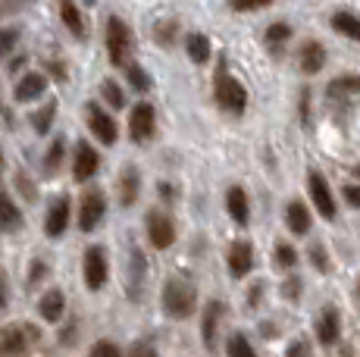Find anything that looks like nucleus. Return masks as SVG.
I'll list each match as a JSON object with an SVG mask.
<instances>
[{
  "label": "nucleus",
  "mask_w": 360,
  "mask_h": 357,
  "mask_svg": "<svg viewBox=\"0 0 360 357\" xmlns=\"http://www.w3.org/2000/svg\"><path fill=\"white\" fill-rule=\"evenodd\" d=\"M292 25L288 22H273L266 29V35H263V41H266V47H269V53H273V57H282V53H285V44L288 41H292Z\"/></svg>",
  "instance_id": "a211bd4d"
},
{
  "label": "nucleus",
  "mask_w": 360,
  "mask_h": 357,
  "mask_svg": "<svg viewBox=\"0 0 360 357\" xmlns=\"http://www.w3.org/2000/svg\"><path fill=\"white\" fill-rule=\"evenodd\" d=\"M285 226L295 232V235H307L310 232V210L304 207L301 201H292L285 207Z\"/></svg>",
  "instance_id": "aec40b11"
},
{
  "label": "nucleus",
  "mask_w": 360,
  "mask_h": 357,
  "mask_svg": "<svg viewBox=\"0 0 360 357\" xmlns=\"http://www.w3.org/2000/svg\"><path fill=\"white\" fill-rule=\"evenodd\" d=\"M101 91H103V98H107V104H110V107H116V110H120L122 104H126V94H122V88L116 85L113 79H103Z\"/></svg>",
  "instance_id": "c85d7f7f"
},
{
  "label": "nucleus",
  "mask_w": 360,
  "mask_h": 357,
  "mask_svg": "<svg viewBox=\"0 0 360 357\" xmlns=\"http://www.w3.org/2000/svg\"><path fill=\"white\" fill-rule=\"evenodd\" d=\"M345 201L360 210V185H345Z\"/></svg>",
  "instance_id": "ea45409f"
},
{
  "label": "nucleus",
  "mask_w": 360,
  "mask_h": 357,
  "mask_svg": "<svg viewBox=\"0 0 360 357\" xmlns=\"http://www.w3.org/2000/svg\"><path fill=\"white\" fill-rule=\"evenodd\" d=\"M297 66H301L304 75H316L326 66V47L314 38L301 41V47H297Z\"/></svg>",
  "instance_id": "6e6552de"
},
{
  "label": "nucleus",
  "mask_w": 360,
  "mask_h": 357,
  "mask_svg": "<svg viewBox=\"0 0 360 357\" xmlns=\"http://www.w3.org/2000/svg\"><path fill=\"white\" fill-rule=\"evenodd\" d=\"M213 98H217L219 107L229 110V113H235V116L248 110V88L226 70V63L217 70V75H213Z\"/></svg>",
  "instance_id": "f257e3e1"
},
{
  "label": "nucleus",
  "mask_w": 360,
  "mask_h": 357,
  "mask_svg": "<svg viewBox=\"0 0 360 357\" xmlns=\"http://www.w3.org/2000/svg\"><path fill=\"white\" fill-rule=\"evenodd\" d=\"M307 191H310V201H314V207L320 210V216L323 219H335V197H332V191H329L326 176L316 173V169H310Z\"/></svg>",
  "instance_id": "20e7f679"
},
{
  "label": "nucleus",
  "mask_w": 360,
  "mask_h": 357,
  "mask_svg": "<svg viewBox=\"0 0 360 357\" xmlns=\"http://www.w3.org/2000/svg\"><path fill=\"white\" fill-rule=\"evenodd\" d=\"M0 163H4V160H0Z\"/></svg>",
  "instance_id": "09e8293b"
},
{
  "label": "nucleus",
  "mask_w": 360,
  "mask_h": 357,
  "mask_svg": "<svg viewBox=\"0 0 360 357\" xmlns=\"http://www.w3.org/2000/svg\"><path fill=\"white\" fill-rule=\"evenodd\" d=\"M254 266V248L251 242H232L229 248V273L235 279H245Z\"/></svg>",
  "instance_id": "ddd939ff"
},
{
  "label": "nucleus",
  "mask_w": 360,
  "mask_h": 357,
  "mask_svg": "<svg viewBox=\"0 0 360 357\" xmlns=\"http://www.w3.org/2000/svg\"><path fill=\"white\" fill-rule=\"evenodd\" d=\"M273 0H229V6L235 13H257V10H266Z\"/></svg>",
  "instance_id": "72a5a7b5"
},
{
  "label": "nucleus",
  "mask_w": 360,
  "mask_h": 357,
  "mask_svg": "<svg viewBox=\"0 0 360 357\" xmlns=\"http://www.w3.org/2000/svg\"><path fill=\"white\" fill-rule=\"evenodd\" d=\"M338 357H354V351H351V348H342V354Z\"/></svg>",
  "instance_id": "a18cd8bd"
},
{
  "label": "nucleus",
  "mask_w": 360,
  "mask_h": 357,
  "mask_svg": "<svg viewBox=\"0 0 360 357\" xmlns=\"http://www.w3.org/2000/svg\"><path fill=\"white\" fill-rule=\"evenodd\" d=\"M338 332H342V323H338V311L335 307H326V311L316 317V339L320 345H335Z\"/></svg>",
  "instance_id": "dca6fc26"
},
{
  "label": "nucleus",
  "mask_w": 360,
  "mask_h": 357,
  "mask_svg": "<svg viewBox=\"0 0 360 357\" xmlns=\"http://www.w3.org/2000/svg\"><path fill=\"white\" fill-rule=\"evenodd\" d=\"M126 75H129V85L135 88V91H148V88H150V75L144 72L141 66H135V63H131L129 70H126Z\"/></svg>",
  "instance_id": "c756f323"
},
{
  "label": "nucleus",
  "mask_w": 360,
  "mask_h": 357,
  "mask_svg": "<svg viewBox=\"0 0 360 357\" xmlns=\"http://www.w3.org/2000/svg\"><path fill=\"white\" fill-rule=\"evenodd\" d=\"M6 294H10V285H6V276H4V270H0V311L6 307Z\"/></svg>",
  "instance_id": "37998d69"
},
{
  "label": "nucleus",
  "mask_w": 360,
  "mask_h": 357,
  "mask_svg": "<svg viewBox=\"0 0 360 357\" xmlns=\"http://www.w3.org/2000/svg\"><path fill=\"white\" fill-rule=\"evenodd\" d=\"M226 210H229V216H232L238 226H248V219H251V204H248L245 188L232 185L229 195H226Z\"/></svg>",
  "instance_id": "f3484780"
},
{
  "label": "nucleus",
  "mask_w": 360,
  "mask_h": 357,
  "mask_svg": "<svg viewBox=\"0 0 360 357\" xmlns=\"http://www.w3.org/2000/svg\"><path fill=\"white\" fill-rule=\"evenodd\" d=\"M148 238L154 248H169L172 242H176V226H172V219L163 214V210H150L148 214Z\"/></svg>",
  "instance_id": "0eeeda50"
},
{
  "label": "nucleus",
  "mask_w": 360,
  "mask_h": 357,
  "mask_svg": "<svg viewBox=\"0 0 360 357\" xmlns=\"http://www.w3.org/2000/svg\"><path fill=\"white\" fill-rule=\"evenodd\" d=\"M88 129L94 132V138H98L101 144H113L116 141V122L110 113H103L101 107L88 104Z\"/></svg>",
  "instance_id": "9b49d317"
},
{
  "label": "nucleus",
  "mask_w": 360,
  "mask_h": 357,
  "mask_svg": "<svg viewBox=\"0 0 360 357\" xmlns=\"http://www.w3.org/2000/svg\"><path fill=\"white\" fill-rule=\"evenodd\" d=\"M60 19L69 29V35L85 38V22H82V10L72 4V0H60Z\"/></svg>",
  "instance_id": "4be33fe9"
},
{
  "label": "nucleus",
  "mask_w": 360,
  "mask_h": 357,
  "mask_svg": "<svg viewBox=\"0 0 360 357\" xmlns=\"http://www.w3.org/2000/svg\"><path fill=\"white\" fill-rule=\"evenodd\" d=\"M357 301H360V283H357Z\"/></svg>",
  "instance_id": "de8ad7c7"
},
{
  "label": "nucleus",
  "mask_w": 360,
  "mask_h": 357,
  "mask_svg": "<svg viewBox=\"0 0 360 357\" xmlns=\"http://www.w3.org/2000/svg\"><path fill=\"white\" fill-rule=\"evenodd\" d=\"M16 44H19V32L16 29H0V57H6Z\"/></svg>",
  "instance_id": "f704fd0d"
},
{
  "label": "nucleus",
  "mask_w": 360,
  "mask_h": 357,
  "mask_svg": "<svg viewBox=\"0 0 360 357\" xmlns=\"http://www.w3.org/2000/svg\"><path fill=\"white\" fill-rule=\"evenodd\" d=\"M60 160H63V138H57L51 144V150H47V157H44V169L47 173H57Z\"/></svg>",
  "instance_id": "2f4dec72"
},
{
  "label": "nucleus",
  "mask_w": 360,
  "mask_h": 357,
  "mask_svg": "<svg viewBox=\"0 0 360 357\" xmlns=\"http://www.w3.org/2000/svg\"><path fill=\"white\" fill-rule=\"evenodd\" d=\"M195 285L188 283V279H182V276H172V279H166V285H163V307H166V313L169 317H179V320H185V317H191V311H195Z\"/></svg>",
  "instance_id": "f03ea898"
},
{
  "label": "nucleus",
  "mask_w": 360,
  "mask_h": 357,
  "mask_svg": "<svg viewBox=\"0 0 360 357\" xmlns=\"http://www.w3.org/2000/svg\"><path fill=\"white\" fill-rule=\"evenodd\" d=\"M360 91V79L357 75H345V79H335L329 85V98L335 100V98H348V94H354Z\"/></svg>",
  "instance_id": "a878e982"
},
{
  "label": "nucleus",
  "mask_w": 360,
  "mask_h": 357,
  "mask_svg": "<svg viewBox=\"0 0 360 357\" xmlns=\"http://www.w3.org/2000/svg\"><path fill=\"white\" fill-rule=\"evenodd\" d=\"M120 195H122V204H135V197H138V173L135 169H126L122 173V182H120Z\"/></svg>",
  "instance_id": "bb28decb"
},
{
  "label": "nucleus",
  "mask_w": 360,
  "mask_h": 357,
  "mask_svg": "<svg viewBox=\"0 0 360 357\" xmlns=\"http://www.w3.org/2000/svg\"><path fill=\"white\" fill-rule=\"evenodd\" d=\"M63 307H66L63 292H60V288H51V292H47L44 298H41L38 311H41V317H44L47 323H57L60 317H63Z\"/></svg>",
  "instance_id": "412c9836"
},
{
  "label": "nucleus",
  "mask_w": 360,
  "mask_h": 357,
  "mask_svg": "<svg viewBox=\"0 0 360 357\" xmlns=\"http://www.w3.org/2000/svg\"><path fill=\"white\" fill-rule=\"evenodd\" d=\"M91 357H120V348H116L113 342L103 339V342H98V345L91 348Z\"/></svg>",
  "instance_id": "e433bc0d"
},
{
  "label": "nucleus",
  "mask_w": 360,
  "mask_h": 357,
  "mask_svg": "<svg viewBox=\"0 0 360 357\" xmlns=\"http://www.w3.org/2000/svg\"><path fill=\"white\" fill-rule=\"evenodd\" d=\"M101 169V157L98 150L91 148V144L82 141L79 148H75V160H72V176L79 178V182H85V178H91L94 173Z\"/></svg>",
  "instance_id": "f8f14e48"
},
{
  "label": "nucleus",
  "mask_w": 360,
  "mask_h": 357,
  "mask_svg": "<svg viewBox=\"0 0 360 357\" xmlns=\"http://www.w3.org/2000/svg\"><path fill=\"white\" fill-rule=\"evenodd\" d=\"M354 176H360V167H354Z\"/></svg>",
  "instance_id": "49530a36"
},
{
  "label": "nucleus",
  "mask_w": 360,
  "mask_h": 357,
  "mask_svg": "<svg viewBox=\"0 0 360 357\" xmlns=\"http://www.w3.org/2000/svg\"><path fill=\"white\" fill-rule=\"evenodd\" d=\"M276 264H279L282 270H292V266L297 264V254H295L292 245H285V242L276 245Z\"/></svg>",
  "instance_id": "7c9ffc66"
},
{
  "label": "nucleus",
  "mask_w": 360,
  "mask_h": 357,
  "mask_svg": "<svg viewBox=\"0 0 360 357\" xmlns=\"http://www.w3.org/2000/svg\"><path fill=\"white\" fill-rule=\"evenodd\" d=\"M172 32H176V19H172V22H160L157 25V41H160V44H172Z\"/></svg>",
  "instance_id": "4c0bfd02"
},
{
  "label": "nucleus",
  "mask_w": 360,
  "mask_h": 357,
  "mask_svg": "<svg viewBox=\"0 0 360 357\" xmlns=\"http://www.w3.org/2000/svg\"><path fill=\"white\" fill-rule=\"evenodd\" d=\"M103 214H107V197H103V191H85V197H82V210H79V229L82 232H91L94 226H101Z\"/></svg>",
  "instance_id": "39448f33"
},
{
  "label": "nucleus",
  "mask_w": 360,
  "mask_h": 357,
  "mask_svg": "<svg viewBox=\"0 0 360 357\" xmlns=\"http://www.w3.org/2000/svg\"><path fill=\"white\" fill-rule=\"evenodd\" d=\"M47 91V75H41V72H29V75H22L19 79V85H16V100L19 104H29V100L34 98H41V94Z\"/></svg>",
  "instance_id": "2eb2a0df"
},
{
  "label": "nucleus",
  "mask_w": 360,
  "mask_h": 357,
  "mask_svg": "<svg viewBox=\"0 0 360 357\" xmlns=\"http://www.w3.org/2000/svg\"><path fill=\"white\" fill-rule=\"evenodd\" d=\"M307 354H310V348H307V342H304V339L292 342V345H288V351H285V357H307Z\"/></svg>",
  "instance_id": "58836bf2"
},
{
  "label": "nucleus",
  "mask_w": 360,
  "mask_h": 357,
  "mask_svg": "<svg viewBox=\"0 0 360 357\" xmlns=\"http://www.w3.org/2000/svg\"><path fill=\"white\" fill-rule=\"evenodd\" d=\"M107 53L113 66H131V29L120 16L107 19Z\"/></svg>",
  "instance_id": "7ed1b4c3"
},
{
  "label": "nucleus",
  "mask_w": 360,
  "mask_h": 357,
  "mask_svg": "<svg viewBox=\"0 0 360 357\" xmlns=\"http://www.w3.org/2000/svg\"><path fill=\"white\" fill-rule=\"evenodd\" d=\"M53 116H57V104H53V100H51V104H47L44 110H38V113L32 116V126H34V132H38V135H44L47 129H51Z\"/></svg>",
  "instance_id": "cd10ccee"
},
{
  "label": "nucleus",
  "mask_w": 360,
  "mask_h": 357,
  "mask_svg": "<svg viewBox=\"0 0 360 357\" xmlns=\"http://www.w3.org/2000/svg\"><path fill=\"white\" fill-rule=\"evenodd\" d=\"M310 264H314L320 273H329V254L323 251V245H314V248H310Z\"/></svg>",
  "instance_id": "c9c22d12"
},
{
  "label": "nucleus",
  "mask_w": 360,
  "mask_h": 357,
  "mask_svg": "<svg viewBox=\"0 0 360 357\" xmlns=\"http://www.w3.org/2000/svg\"><path fill=\"white\" fill-rule=\"evenodd\" d=\"M185 47H188V57L195 60L198 66L210 63V38H207L204 32H191L188 41H185Z\"/></svg>",
  "instance_id": "5701e85b"
},
{
  "label": "nucleus",
  "mask_w": 360,
  "mask_h": 357,
  "mask_svg": "<svg viewBox=\"0 0 360 357\" xmlns=\"http://www.w3.org/2000/svg\"><path fill=\"white\" fill-rule=\"evenodd\" d=\"M129 357H157V351H154L150 345H135V348H131V354H129Z\"/></svg>",
  "instance_id": "a19ab883"
},
{
  "label": "nucleus",
  "mask_w": 360,
  "mask_h": 357,
  "mask_svg": "<svg viewBox=\"0 0 360 357\" xmlns=\"http://www.w3.org/2000/svg\"><path fill=\"white\" fill-rule=\"evenodd\" d=\"M154 129H157V113L150 104H135L131 107V119H129V135L131 141H148L154 138Z\"/></svg>",
  "instance_id": "423d86ee"
},
{
  "label": "nucleus",
  "mask_w": 360,
  "mask_h": 357,
  "mask_svg": "<svg viewBox=\"0 0 360 357\" xmlns=\"http://www.w3.org/2000/svg\"><path fill=\"white\" fill-rule=\"evenodd\" d=\"M69 226V197H57L47 210V223H44V232L51 238H60Z\"/></svg>",
  "instance_id": "4468645a"
},
{
  "label": "nucleus",
  "mask_w": 360,
  "mask_h": 357,
  "mask_svg": "<svg viewBox=\"0 0 360 357\" xmlns=\"http://www.w3.org/2000/svg\"><path fill=\"white\" fill-rule=\"evenodd\" d=\"M219 313H223V304L219 301H210L204 311V326H200V332H204V345L213 348V342H217V323H219Z\"/></svg>",
  "instance_id": "393cba45"
},
{
  "label": "nucleus",
  "mask_w": 360,
  "mask_h": 357,
  "mask_svg": "<svg viewBox=\"0 0 360 357\" xmlns=\"http://www.w3.org/2000/svg\"><path fill=\"white\" fill-rule=\"evenodd\" d=\"M229 357H257V354H254V348L248 345L245 335H232L229 339Z\"/></svg>",
  "instance_id": "473e14b6"
},
{
  "label": "nucleus",
  "mask_w": 360,
  "mask_h": 357,
  "mask_svg": "<svg viewBox=\"0 0 360 357\" xmlns=\"http://www.w3.org/2000/svg\"><path fill=\"white\" fill-rule=\"evenodd\" d=\"M22 226V214H19V207L13 204L10 195H0V229L4 232H13Z\"/></svg>",
  "instance_id": "b1692460"
},
{
  "label": "nucleus",
  "mask_w": 360,
  "mask_h": 357,
  "mask_svg": "<svg viewBox=\"0 0 360 357\" xmlns=\"http://www.w3.org/2000/svg\"><path fill=\"white\" fill-rule=\"evenodd\" d=\"M297 292H301V283H297V279H288V283H285V298H288V301H295V298H297Z\"/></svg>",
  "instance_id": "79ce46f5"
},
{
  "label": "nucleus",
  "mask_w": 360,
  "mask_h": 357,
  "mask_svg": "<svg viewBox=\"0 0 360 357\" xmlns=\"http://www.w3.org/2000/svg\"><path fill=\"white\" fill-rule=\"evenodd\" d=\"M85 285L91 288H103V283H107V254H103V248H88L85 251Z\"/></svg>",
  "instance_id": "1a4fd4ad"
},
{
  "label": "nucleus",
  "mask_w": 360,
  "mask_h": 357,
  "mask_svg": "<svg viewBox=\"0 0 360 357\" xmlns=\"http://www.w3.org/2000/svg\"><path fill=\"white\" fill-rule=\"evenodd\" d=\"M160 195H163V197H172V188H169L166 182H160Z\"/></svg>",
  "instance_id": "c03bdc74"
},
{
  "label": "nucleus",
  "mask_w": 360,
  "mask_h": 357,
  "mask_svg": "<svg viewBox=\"0 0 360 357\" xmlns=\"http://www.w3.org/2000/svg\"><path fill=\"white\" fill-rule=\"evenodd\" d=\"M29 354V332L19 326L0 329V357H25Z\"/></svg>",
  "instance_id": "9d476101"
},
{
  "label": "nucleus",
  "mask_w": 360,
  "mask_h": 357,
  "mask_svg": "<svg viewBox=\"0 0 360 357\" xmlns=\"http://www.w3.org/2000/svg\"><path fill=\"white\" fill-rule=\"evenodd\" d=\"M332 29L338 32V35H345V38H351V41H357L360 44V16L357 13H351V10H338V13H332Z\"/></svg>",
  "instance_id": "6ab92c4d"
}]
</instances>
